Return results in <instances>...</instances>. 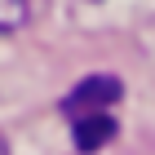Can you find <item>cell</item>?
Returning a JSON list of instances; mask_svg holds the SVG:
<instances>
[{"instance_id":"7a4b0ae2","label":"cell","mask_w":155,"mask_h":155,"mask_svg":"<svg viewBox=\"0 0 155 155\" xmlns=\"http://www.w3.org/2000/svg\"><path fill=\"white\" fill-rule=\"evenodd\" d=\"M71 137H75L80 151H97V146H107L111 137H115V120H111V111H93V115L71 120Z\"/></svg>"},{"instance_id":"3957f363","label":"cell","mask_w":155,"mask_h":155,"mask_svg":"<svg viewBox=\"0 0 155 155\" xmlns=\"http://www.w3.org/2000/svg\"><path fill=\"white\" fill-rule=\"evenodd\" d=\"M27 0H0V36H9V31H18V27L27 22Z\"/></svg>"},{"instance_id":"6da1fadb","label":"cell","mask_w":155,"mask_h":155,"mask_svg":"<svg viewBox=\"0 0 155 155\" xmlns=\"http://www.w3.org/2000/svg\"><path fill=\"white\" fill-rule=\"evenodd\" d=\"M120 102V80L115 75H89L62 97V115L67 120H80V115H93V111H111Z\"/></svg>"}]
</instances>
